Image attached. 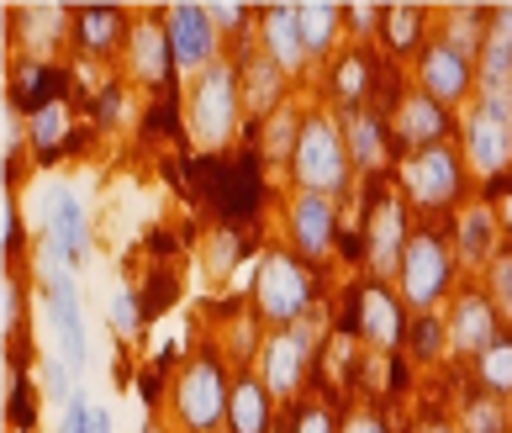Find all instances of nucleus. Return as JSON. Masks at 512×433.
<instances>
[{"instance_id":"nucleus-3","label":"nucleus","mask_w":512,"mask_h":433,"mask_svg":"<svg viewBox=\"0 0 512 433\" xmlns=\"http://www.w3.org/2000/svg\"><path fill=\"white\" fill-rule=\"evenodd\" d=\"M460 159L481 180L512 169V90H476V106L460 117Z\"/></svg>"},{"instance_id":"nucleus-25","label":"nucleus","mask_w":512,"mask_h":433,"mask_svg":"<svg viewBox=\"0 0 512 433\" xmlns=\"http://www.w3.org/2000/svg\"><path fill=\"white\" fill-rule=\"evenodd\" d=\"M344 138H349V159L359 169H386V122L375 111H349L344 117Z\"/></svg>"},{"instance_id":"nucleus-34","label":"nucleus","mask_w":512,"mask_h":433,"mask_svg":"<svg viewBox=\"0 0 512 433\" xmlns=\"http://www.w3.org/2000/svg\"><path fill=\"white\" fill-rule=\"evenodd\" d=\"M43 391H48V402L59 407V418L74 407V397H80V391H74V370L59 360V354H53V360L43 365Z\"/></svg>"},{"instance_id":"nucleus-17","label":"nucleus","mask_w":512,"mask_h":433,"mask_svg":"<svg viewBox=\"0 0 512 433\" xmlns=\"http://www.w3.org/2000/svg\"><path fill=\"white\" fill-rule=\"evenodd\" d=\"M259 48L286 69V74H301L312 64L307 53V37H301V6H270L259 11Z\"/></svg>"},{"instance_id":"nucleus-8","label":"nucleus","mask_w":512,"mask_h":433,"mask_svg":"<svg viewBox=\"0 0 512 433\" xmlns=\"http://www.w3.org/2000/svg\"><path fill=\"white\" fill-rule=\"evenodd\" d=\"M402 191L417 206H428V212H444V206H454V201H460V191H465V159L454 154L449 143L423 148V154H407Z\"/></svg>"},{"instance_id":"nucleus-21","label":"nucleus","mask_w":512,"mask_h":433,"mask_svg":"<svg viewBox=\"0 0 512 433\" xmlns=\"http://www.w3.org/2000/svg\"><path fill=\"white\" fill-rule=\"evenodd\" d=\"M275 412V391L264 386V375L249 370L233 381V402H227V433H264Z\"/></svg>"},{"instance_id":"nucleus-27","label":"nucleus","mask_w":512,"mask_h":433,"mask_svg":"<svg viewBox=\"0 0 512 433\" xmlns=\"http://www.w3.org/2000/svg\"><path fill=\"white\" fill-rule=\"evenodd\" d=\"M423 27H428V11L423 6H386V16H381V43L386 48H396V53H423L428 43H423Z\"/></svg>"},{"instance_id":"nucleus-39","label":"nucleus","mask_w":512,"mask_h":433,"mask_svg":"<svg viewBox=\"0 0 512 433\" xmlns=\"http://www.w3.org/2000/svg\"><path fill=\"white\" fill-rule=\"evenodd\" d=\"M486 43H491V48H502V53H512V6H497V11H491Z\"/></svg>"},{"instance_id":"nucleus-24","label":"nucleus","mask_w":512,"mask_h":433,"mask_svg":"<svg viewBox=\"0 0 512 433\" xmlns=\"http://www.w3.org/2000/svg\"><path fill=\"white\" fill-rule=\"evenodd\" d=\"M486 27H491V11L454 6V11H444L439 43H449V48L460 53V59H470V64H481V53H486Z\"/></svg>"},{"instance_id":"nucleus-36","label":"nucleus","mask_w":512,"mask_h":433,"mask_svg":"<svg viewBox=\"0 0 512 433\" xmlns=\"http://www.w3.org/2000/svg\"><path fill=\"white\" fill-rule=\"evenodd\" d=\"M111 328H117L122 338H138V291L111 296Z\"/></svg>"},{"instance_id":"nucleus-6","label":"nucleus","mask_w":512,"mask_h":433,"mask_svg":"<svg viewBox=\"0 0 512 433\" xmlns=\"http://www.w3.org/2000/svg\"><path fill=\"white\" fill-rule=\"evenodd\" d=\"M227 402H233V381L222 375V360L201 354L180 370L175 391H169V407L185 433H222L227 428Z\"/></svg>"},{"instance_id":"nucleus-46","label":"nucleus","mask_w":512,"mask_h":433,"mask_svg":"<svg viewBox=\"0 0 512 433\" xmlns=\"http://www.w3.org/2000/svg\"><path fill=\"white\" fill-rule=\"evenodd\" d=\"M417 433H454V428H449V423H423Z\"/></svg>"},{"instance_id":"nucleus-13","label":"nucleus","mask_w":512,"mask_h":433,"mask_svg":"<svg viewBox=\"0 0 512 433\" xmlns=\"http://www.w3.org/2000/svg\"><path fill=\"white\" fill-rule=\"evenodd\" d=\"M286 233H291V249L307 259H322L338 238V201L333 196H312V191H296L286 206Z\"/></svg>"},{"instance_id":"nucleus-30","label":"nucleus","mask_w":512,"mask_h":433,"mask_svg":"<svg viewBox=\"0 0 512 433\" xmlns=\"http://www.w3.org/2000/svg\"><path fill=\"white\" fill-rule=\"evenodd\" d=\"M27 133H32V148L37 154H48V148H59L69 138V106L64 101H48V106H37V117L27 122Z\"/></svg>"},{"instance_id":"nucleus-9","label":"nucleus","mask_w":512,"mask_h":433,"mask_svg":"<svg viewBox=\"0 0 512 433\" xmlns=\"http://www.w3.org/2000/svg\"><path fill=\"white\" fill-rule=\"evenodd\" d=\"M354 333L365 338V344L375 354H391V349H402L407 344V301L402 291H386L381 280H365L354 296Z\"/></svg>"},{"instance_id":"nucleus-18","label":"nucleus","mask_w":512,"mask_h":433,"mask_svg":"<svg viewBox=\"0 0 512 433\" xmlns=\"http://www.w3.org/2000/svg\"><path fill=\"white\" fill-rule=\"evenodd\" d=\"M122 53H127V69L138 74L143 85H164L169 74H175V53H169V37H164V22H159V16H143V22H132Z\"/></svg>"},{"instance_id":"nucleus-42","label":"nucleus","mask_w":512,"mask_h":433,"mask_svg":"<svg viewBox=\"0 0 512 433\" xmlns=\"http://www.w3.org/2000/svg\"><path fill=\"white\" fill-rule=\"evenodd\" d=\"M291 433H338V428H333V418H328L322 407H307V412L296 418V428H291Z\"/></svg>"},{"instance_id":"nucleus-28","label":"nucleus","mask_w":512,"mask_h":433,"mask_svg":"<svg viewBox=\"0 0 512 433\" xmlns=\"http://www.w3.org/2000/svg\"><path fill=\"white\" fill-rule=\"evenodd\" d=\"M407 349H412L417 365L444 360V354H449V328H444V317H439V312H423V317H417L412 333H407Z\"/></svg>"},{"instance_id":"nucleus-14","label":"nucleus","mask_w":512,"mask_h":433,"mask_svg":"<svg viewBox=\"0 0 512 433\" xmlns=\"http://www.w3.org/2000/svg\"><path fill=\"white\" fill-rule=\"evenodd\" d=\"M43 238L59 243L74 270L85 265V254H90V212H85V201L74 196L64 180H53L43 191Z\"/></svg>"},{"instance_id":"nucleus-35","label":"nucleus","mask_w":512,"mask_h":433,"mask_svg":"<svg viewBox=\"0 0 512 433\" xmlns=\"http://www.w3.org/2000/svg\"><path fill=\"white\" fill-rule=\"evenodd\" d=\"M465 433H507V418H502V407L497 397H476V402H465Z\"/></svg>"},{"instance_id":"nucleus-32","label":"nucleus","mask_w":512,"mask_h":433,"mask_svg":"<svg viewBox=\"0 0 512 433\" xmlns=\"http://www.w3.org/2000/svg\"><path fill=\"white\" fill-rule=\"evenodd\" d=\"M59 433H111V412L90 397H74V407L59 418Z\"/></svg>"},{"instance_id":"nucleus-38","label":"nucleus","mask_w":512,"mask_h":433,"mask_svg":"<svg viewBox=\"0 0 512 433\" xmlns=\"http://www.w3.org/2000/svg\"><path fill=\"white\" fill-rule=\"evenodd\" d=\"M0 291H6V296H0V323H6V333H16V328H22V286L6 275V286H0Z\"/></svg>"},{"instance_id":"nucleus-40","label":"nucleus","mask_w":512,"mask_h":433,"mask_svg":"<svg viewBox=\"0 0 512 433\" xmlns=\"http://www.w3.org/2000/svg\"><path fill=\"white\" fill-rule=\"evenodd\" d=\"M212 22H217V32H243V22H259V11H249V6H212Z\"/></svg>"},{"instance_id":"nucleus-26","label":"nucleus","mask_w":512,"mask_h":433,"mask_svg":"<svg viewBox=\"0 0 512 433\" xmlns=\"http://www.w3.org/2000/svg\"><path fill=\"white\" fill-rule=\"evenodd\" d=\"M301 37H307V53H312V59H328V53H338V37H344V6H328V0L301 6Z\"/></svg>"},{"instance_id":"nucleus-2","label":"nucleus","mask_w":512,"mask_h":433,"mask_svg":"<svg viewBox=\"0 0 512 433\" xmlns=\"http://www.w3.org/2000/svg\"><path fill=\"white\" fill-rule=\"evenodd\" d=\"M349 138H344V117L333 111H307L301 117V133H296V154H291V180L296 191H312V196H344L349 191Z\"/></svg>"},{"instance_id":"nucleus-11","label":"nucleus","mask_w":512,"mask_h":433,"mask_svg":"<svg viewBox=\"0 0 512 433\" xmlns=\"http://www.w3.org/2000/svg\"><path fill=\"white\" fill-rule=\"evenodd\" d=\"M444 328H449V349L465 354V360H481L486 349L502 344V312L491 307L486 291H460L454 296Z\"/></svg>"},{"instance_id":"nucleus-37","label":"nucleus","mask_w":512,"mask_h":433,"mask_svg":"<svg viewBox=\"0 0 512 433\" xmlns=\"http://www.w3.org/2000/svg\"><path fill=\"white\" fill-rule=\"evenodd\" d=\"M22 143H32V133H27V117L16 111L11 101H6V164L22 154Z\"/></svg>"},{"instance_id":"nucleus-19","label":"nucleus","mask_w":512,"mask_h":433,"mask_svg":"<svg viewBox=\"0 0 512 433\" xmlns=\"http://www.w3.org/2000/svg\"><path fill=\"white\" fill-rule=\"evenodd\" d=\"M391 133L402 138L412 154H423V148H439L444 133H449V111L423 96V90H412L407 101H396V122H391Z\"/></svg>"},{"instance_id":"nucleus-12","label":"nucleus","mask_w":512,"mask_h":433,"mask_svg":"<svg viewBox=\"0 0 512 433\" xmlns=\"http://www.w3.org/2000/svg\"><path fill=\"white\" fill-rule=\"evenodd\" d=\"M417 90L449 111L476 90V64L460 59V53H454L449 43H439V37H428V48L417 53Z\"/></svg>"},{"instance_id":"nucleus-4","label":"nucleus","mask_w":512,"mask_h":433,"mask_svg":"<svg viewBox=\"0 0 512 433\" xmlns=\"http://www.w3.org/2000/svg\"><path fill=\"white\" fill-rule=\"evenodd\" d=\"M317 301V275L307 259L296 254H264L259 270H254V312L264 323H280V328H296L301 317L312 312Z\"/></svg>"},{"instance_id":"nucleus-33","label":"nucleus","mask_w":512,"mask_h":433,"mask_svg":"<svg viewBox=\"0 0 512 433\" xmlns=\"http://www.w3.org/2000/svg\"><path fill=\"white\" fill-rule=\"evenodd\" d=\"M486 296H491V307L502 312V323H512V249L486 265Z\"/></svg>"},{"instance_id":"nucleus-22","label":"nucleus","mask_w":512,"mask_h":433,"mask_svg":"<svg viewBox=\"0 0 512 433\" xmlns=\"http://www.w3.org/2000/svg\"><path fill=\"white\" fill-rule=\"evenodd\" d=\"M127 32H132V22H127L117 6H85V11H74V37H80L85 53H117V48H127Z\"/></svg>"},{"instance_id":"nucleus-23","label":"nucleus","mask_w":512,"mask_h":433,"mask_svg":"<svg viewBox=\"0 0 512 433\" xmlns=\"http://www.w3.org/2000/svg\"><path fill=\"white\" fill-rule=\"evenodd\" d=\"M74 22V11H64V6H22L16 11V27H22V48L27 53H53L64 43V27Z\"/></svg>"},{"instance_id":"nucleus-31","label":"nucleus","mask_w":512,"mask_h":433,"mask_svg":"<svg viewBox=\"0 0 512 433\" xmlns=\"http://www.w3.org/2000/svg\"><path fill=\"white\" fill-rule=\"evenodd\" d=\"M476 375H481V391H486V397H507V391H512V338H502L497 349L481 354Z\"/></svg>"},{"instance_id":"nucleus-10","label":"nucleus","mask_w":512,"mask_h":433,"mask_svg":"<svg viewBox=\"0 0 512 433\" xmlns=\"http://www.w3.org/2000/svg\"><path fill=\"white\" fill-rule=\"evenodd\" d=\"M412 243V228H407V201L402 196H381L370 206V222H365V265L375 280H391L402 275V254Z\"/></svg>"},{"instance_id":"nucleus-41","label":"nucleus","mask_w":512,"mask_h":433,"mask_svg":"<svg viewBox=\"0 0 512 433\" xmlns=\"http://www.w3.org/2000/svg\"><path fill=\"white\" fill-rule=\"evenodd\" d=\"M386 6H344V27H359V32H375L381 27Z\"/></svg>"},{"instance_id":"nucleus-43","label":"nucleus","mask_w":512,"mask_h":433,"mask_svg":"<svg viewBox=\"0 0 512 433\" xmlns=\"http://www.w3.org/2000/svg\"><path fill=\"white\" fill-rule=\"evenodd\" d=\"M338 433H391V428H386V418H375V412H354Z\"/></svg>"},{"instance_id":"nucleus-45","label":"nucleus","mask_w":512,"mask_h":433,"mask_svg":"<svg viewBox=\"0 0 512 433\" xmlns=\"http://www.w3.org/2000/svg\"><path fill=\"white\" fill-rule=\"evenodd\" d=\"M502 228H507V233H512V196H507V201H502Z\"/></svg>"},{"instance_id":"nucleus-15","label":"nucleus","mask_w":512,"mask_h":433,"mask_svg":"<svg viewBox=\"0 0 512 433\" xmlns=\"http://www.w3.org/2000/svg\"><path fill=\"white\" fill-rule=\"evenodd\" d=\"M307 365H312V333H307V323L275 333L270 344H264V354H259V375H264V386H270L275 397H296L301 381H307Z\"/></svg>"},{"instance_id":"nucleus-20","label":"nucleus","mask_w":512,"mask_h":433,"mask_svg":"<svg viewBox=\"0 0 512 433\" xmlns=\"http://www.w3.org/2000/svg\"><path fill=\"white\" fill-rule=\"evenodd\" d=\"M238 74H243V106H249V117H275L280 111V96H286V80L291 74L280 69L264 48H254L249 59L238 64Z\"/></svg>"},{"instance_id":"nucleus-44","label":"nucleus","mask_w":512,"mask_h":433,"mask_svg":"<svg viewBox=\"0 0 512 433\" xmlns=\"http://www.w3.org/2000/svg\"><path fill=\"white\" fill-rule=\"evenodd\" d=\"M16 238H22L16 233V201L6 196V249H16Z\"/></svg>"},{"instance_id":"nucleus-16","label":"nucleus","mask_w":512,"mask_h":433,"mask_svg":"<svg viewBox=\"0 0 512 433\" xmlns=\"http://www.w3.org/2000/svg\"><path fill=\"white\" fill-rule=\"evenodd\" d=\"M497 249H502V212L497 206H486V201L460 206V212H454V259L470 270L476 265L486 270L491 259H497Z\"/></svg>"},{"instance_id":"nucleus-1","label":"nucleus","mask_w":512,"mask_h":433,"mask_svg":"<svg viewBox=\"0 0 512 433\" xmlns=\"http://www.w3.org/2000/svg\"><path fill=\"white\" fill-rule=\"evenodd\" d=\"M243 117H249V106H243V74L233 59H217L206 74L191 80V101H185V127H191V143L206 148V154H217L238 138Z\"/></svg>"},{"instance_id":"nucleus-5","label":"nucleus","mask_w":512,"mask_h":433,"mask_svg":"<svg viewBox=\"0 0 512 433\" xmlns=\"http://www.w3.org/2000/svg\"><path fill=\"white\" fill-rule=\"evenodd\" d=\"M454 243L444 238V233H433V228H423V233H412V243H407V254H402V275H396V286H402V301H407V312H433L439 301L454 291Z\"/></svg>"},{"instance_id":"nucleus-29","label":"nucleus","mask_w":512,"mask_h":433,"mask_svg":"<svg viewBox=\"0 0 512 433\" xmlns=\"http://www.w3.org/2000/svg\"><path fill=\"white\" fill-rule=\"evenodd\" d=\"M333 96L349 101V111H359V101L370 96V64L359 53H338L333 59Z\"/></svg>"},{"instance_id":"nucleus-7","label":"nucleus","mask_w":512,"mask_h":433,"mask_svg":"<svg viewBox=\"0 0 512 433\" xmlns=\"http://www.w3.org/2000/svg\"><path fill=\"white\" fill-rule=\"evenodd\" d=\"M164 37H169V53H175V74H206L222 59V32L212 22V6H164L159 11Z\"/></svg>"}]
</instances>
